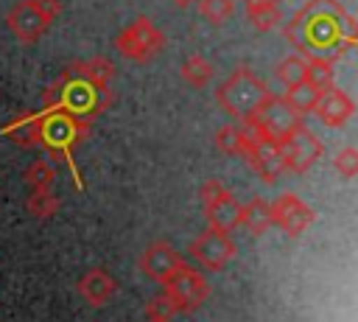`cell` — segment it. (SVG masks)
I'll return each instance as SVG.
<instances>
[{
	"instance_id": "10",
	"label": "cell",
	"mask_w": 358,
	"mask_h": 322,
	"mask_svg": "<svg viewBox=\"0 0 358 322\" xmlns=\"http://www.w3.org/2000/svg\"><path fill=\"white\" fill-rule=\"evenodd\" d=\"M316 221V213L310 204H305L296 193H280L271 202V224H277L285 235L296 238Z\"/></svg>"
},
{
	"instance_id": "1",
	"label": "cell",
	"mask_w": 358,
	"mask_h": 322,
	"mask_svg": "<svg viewBox=\"0 0 358 322\" xmlns=\"http://www.w3.org/2000/svg\"><path fill=\"white\" fill-rule=\"evenodd\" d=\"M285 36L299 48V56L333 62L358 42V22L338 0H310L288 22Z\"/></svg>"
},
{
	"instance_id": "27",
	"label": "cell",
	"mask_w": 358,
	"mask_h": 322,
	"mask_svg": "<svg viewBox=\"0 0 358 322\" xmlns=\"http://www.w3.org/2000/svg\"><path fill=\"white\" fill-rule=\"evenodd\" d=\"M28 213L36 218H53L59 213V199L53 190H31L28 202H25Z\"/></svg>"
},
{
	"instance_id": "2",
	"label": "cell",
	"mask_w": 358,
	"mask_h": 322,
	"mask_svg": "<svg viewBox=\"0 0 358 322\" xmlns=\"http://www.w3.org/2000/svg\"><path fill=\"white\" fill-rule=\"evenodd\" d=\"M109 104H112V90H98L90 81L73 76L70 70H64V76L42 92V109L45 112L62 109V112H70V115L84 118V120H92Z\"/></svg>"
},
{
	"instance_id": "9",
	"label": "cell",
	"mask_w": 358,
	"mask_h": 322,
	"mask_svg": "<svg viewBox=\"0 0 358 322\" xmlns=\"http://www.w3.org/2000/svg\"><path fill=\"white\" fill-rule=\"evenodd\" d=\"M187 252H190V258H193L201 269L218 272V269H224V266L235 258L238 246H235V241H232L229 232H221V230L207 227V230H201V232L190 241Z\"/></svg>"
},
{
	"instance_id": "18",
	"label": "cell",
	"mask_w": 358,
	"mask_h": 322,
	"mask_svg": "<svg viewBox=\"0 0 358 322\" xmlns=\"http://www.w3.org/2000/svg\"><path fill=\"white\" fill-rule=\"evenodd\" d=\"M241 227H246L252 235H263L271 227V202L255 196L252 202L241 204Z\"/></svg>"
},
{
	"instance_id": "12",
	"label": "cell",
	"mask_w": 358,
	"mask_h": 322,
	"mask_svg": "<svg viewBox=\"0 0 358 322\" xmlns=\"http://www.w3.org/2000/svg\"><path fill=\"white\" fill-rule=\"evenodd\" d=\"M187 263H185V258L168 244V241H154V244H148L145 249H143V255H140V272L148 277V280H154V283H159V286H165L176 272H182Z\"/></svg>"
},
{
	"instance_id": "29",
	"label": "cell",
	"mask_w": 358,
	"mask_h": 322,
	"mask_svg": "<svg viewBox=\"0 0 358 322\" xmlns=\"http://www.w3.org/2000/svg\"><path fill=\"white\" fill-rule=\"evenodd\" d=\"M173 314H179V311H176V305H173V300L168 297L165 288L145 302V322H168Z\"/></svg>"
},
{
	"instance_id": "26",
	"label": "cell",
	"mask_w": 358,
	"mask_h": 322,
	"mask_svg": "<svg viewBox=\"0 0 358 322\" xmlns=\"http://www.w3.org/2000/svg\"><path fill=\"white\" fill-rule=\"evenodd\" d=\"M299 115H308V112H313V106H316V98H319V90H313L308 81H302V84H294V87H288L285 90V95H282Z\"/></svg>"
},
{
	"instance_id": "16",
	"label": "cell",
	"mask_w": 358,
	"mask_h": 322,
	"mask_svg": "<svg viewBox=\"0 0 358 322\" xmlns=\"http://www.w3.org/2000/svg\"><path fill=\"white\" fill-rule=\"evenodd\" d=\"M76 291L90 308H101L117 294V283L106 269H90V272H84L78 277Z\"/></svg>"
},
{
	"instance_id": "24",
	"label": "cell",
	"mask_w": 358,
	"mask_h": 322,
	"mask_svg": "<svg viewBox=\"0 0 358 322\" xmlns=\"http://www.w3.org/2000/svg\"><path fill=\"white\" fill-rule=\"evenodd\" d=\"M274 76H277V81H280L285 90L294 87V84H302V81H305V56H299V53L285 56V59L277 64Z\"/></svg>"
},
{
	"instance_id": "6",
	"label": "cell",
	"mask_w": 358,
	"mask_h": 322,
	"mask_svg": "<svg viewBox=\"0 0 358 322\" xmlns=\"http://www.w3.org/2000/svg\"><path fill=\"white\" fill-rule=\"evenodd\" d=\"M162 48H165V36L148 17H137L115 36V50L134 62H148Z\"/></svg>"
},
{
	"instance_id": "22",
	"label": "cell",
	"mask_w": 358,
	"mask_h": 322,
	"mask_svg": "<svg viewBox=\"0 0 358 322\" xmlns=\"http://www.w3.org/2000/svg\"><path fill=\"white\" fill-rule=\"evenodd\" d=\"M246 17H249L252 28H257V31H271V28H277L282 22V11H280V6L274 0L246 6Z\"/></svg>"
},
{
	"instance_id": "21",
	"label": "cell",
	"mask_w": 358,
	"mask_h": 322,
	"mask_svg": "<svg viewBox=\"0 0 358 322\" xmlns=\"http://www.w3.org/2000/svg\"><path fill=\"white\" fill-rule=\"evenodd\" d=\"M249 134H252V132H249L246 123H229V126H221V129L215 132V146H218L224 154H243Z\"/></svg>"
},
{
	"instance_id": "32",
	"label": "cell",
	"mask_w": 358,
	"mask_h": 322,
	"mask_svg": "<svg viewBox=\"0 0 358 322\" xmlns=\"http://www.w3.org/2000/svg\"><path fill=\"white\" fill-rule=\"evenodd\" d=\"M241 3H246V6H252V3H268V0H241ZM277 3V0H274Z\"/></svg>"
},
{
	"instance_id": "31",
	"label": "cell",
	"mask_w": 358,
	"mask_h": 322,
	"mask_svg": "<svg viewBox=\"0 0 358 322\" xmlns=\"http://www.w3.org/2000/svg\"><path fill=\"white\" fill-rule=\"evenodd\" d=\"M34 6H36V11L48 20V22H53L59 14H62V0H31Z\"/></svg>"
},
{
	"instance_id": "19",
	"label": "cell",
	"mask_w": 358,
	"mask_h": 322,
	"mask_svg": "<svg viewBox=\"0 0 358 322\" xmlns=\"http://www.w3.org/2000/svg\"><path fill=\"white\" fill-rule=\"evenodd\" d=\"M6 137H11L17 146H39V112L17 115L6 129Z\"/></svg>"
},
{
	"instance_id": "14",
	"label": "cell",
	"mask_w": 358,
	"mask_h": 322,
	"mask_svg": "<svg viewBox=\"0 0 358 322\" xmlns=\"http://www.w3.org/2000/svg\"><path fill=\"white\" fill-rule=\"evenodd\" d=\"M6 25H8V31H11L22 45H34V42L48 31L50 22L36 11V6H34L31 0H20V3H14V6L8 8Z\"/></svg>"
},
{
	"instance_id": "4",
	"label": "cell",
	"mask_w": 358,
	"mask_h": 322,
	"mask_svg": "<svg viewBox=\"0 0 358 322\" xmlns=\"http://www.w3.org/2000/svg\"><path fill=\"white\" fill-rule=\"evenodd\" d=\"M90 134V120L76 118L70 112L62 109H42L39 112V146L50 148L53 154L67 157V162L73 165V151L76 146Z\"/></svg>"
},
{
	"instance_id": "7",
	"label": "cell",
	"mask_w": 358,
	"mask_h": 322,
	"mask_svg": "<svg viewBox=\"0 0 358 322\" xmlns=\"http://www.w3.org/2000/svg\"><path fill=\"white\" fill-rule=\"evenodd\" d=\"M199 199L207 210L210 227L221 230V232H232L235 227H241V202L235 199V193L229 188H224L218 179H207L199 188Z\"/></svg>"
},
{
	"instance_id": "17",
	"label": "cell",
	"mask_w": 358,
	"mask_h": 322,
	"mask_svg": "<svg viewBox=\"0 0 358 322\" xmlns=\"http://www.w3.org/2000/svg\"><path fill=\"white\" fill-rule=\"evenodd\" d=\"M67 70H70L73 76L90 81V84L98 87V90H109L112 76H115V64H112L109 59H103V56H92V59H87V62H76V64H70Z\"/></svg>"
},
{
	"instance_id": "33",
	"label": "cell",
	"mask_w": 358,
	"mask_h": 322,
	"mask_svg": "<svg viewBox=\"0 0 358 322\" xmlns=\"http://www.w3.org/2000/svg\"><path fill=\"white\" fill-rule=\"evenodd\" d=\"M176 6H190V3H196V0H173Z\"/></svg>"
},
{
	"instance_id": "5",
	"label": "cell",
	"mask_w": 358,
	"mask_h": 322,
	"mask_svg": "<svg viewBox=\"0 0 358 322\" xmlns=\"http://www.w3.org/2000/svg\"><path fill=\"white\" fill-rule=\"evenodd\" d=\"M246 126L257 134V137H268V140H282L285 134H291L294 129L302 126V115L282 98V95H268L257 112L246 120Z\"/></svg>"
},
{
	"instance_id": "30",
	"label": "cell",
	"mask_w": 358,
	"mask_h": 322,
	"mask_svg": "<svg viewBox=\"0 0 358 322\" xmlns=\"http://www.w3.org/2000/svg\"><path fill=\"white\" fill-rule=\"evenodd\" d=\"M333 168H336L338 176H344V179H355V176H358V151H355L352 146L341 148V151L333 157Z\"/></svg>"
},
{
	"instance_id": "13",
	"label": "cell",
	"mask_w": 358,
	"mask_h": 322,
	"mask_svg": "<svg viewBox=\"0 0 358 322\" xmlns=\"http://www.w3.org/2000/svg\"><path fill=\"white\" fill-rule=\"evenodd\" d=\"M252 132V129H249ZM246 162H249V168L260 176V179H266V182H271V179H277L282 171H285V165H282V157H280V146H277V140H268V137H257L255 132L249 134V140H246V148H243V154H241Z\"/></svg>"
},
{
	"instance_id": "8",
	"label": "cell",
	"mask_w": 358,
	"mask_h": 322,
	"mask_svg": "<svg viewBox=\"0 0 358 322\" xmlns=\"http://www.w3.org/2000/svg\"><path fill=\"white\" fill-rule=\"evenodd\" d=\"M280 146V157H282V165L291 171V174H308L313 168V162H319L324 146L322 140L302 123L299 129H294L291 134H285L282 140H277Z\"/></svg>"
},
{
	"instance_id": "25",
	"label": "cell",
	"mask_w": 358,
	"mask_h": 322,
	"mask_svg": "<svg viewBox=\"0 0 358 322\" xmlns=\"http://www.w3.org/2000/svg\"><path fill=\"white\" fill-rule=\"evenodd\" d=\"M25 182L31 185V190H53L56 182V168L50 160H36L28 165L25 171Z\"/></svg>"
},
{
	"instance_id": "20",
	"label": "cell",
	"mask_w": 358,
	"mask_h": 322,
	"mask_svg": "<svg viewBox=\"0 0 358 322\" xmlns=\"http://www.w3.org/2000/svg\"><path fill=\"white\" fill-rule=\"evenodd\" d=\"M182 78L190 84V87H196V90H201V87H207L213 78H215V67L204 59V56H199V53H190L185 62H182Z\"/></svg>"
},
{
	"instance_id": "15",
	"label": "cell",
	"mask_w": 358,
	"mask_h": 322,
	"mask_svg": "<svg viewBox=\"0 0 358 322\" xmlns=\"http://www.w3.org/2000/svg\"><path fill=\"white\" fill-rule=\"evenodd\" d=\"M313 112H316V118H319L324 126H330V129H341V126H347L350 118L355 115V104H352V98H350L344 90L330 87V90L319 92Z\"/></svg>"
},
{
	"instance_id": "23",
	"label": "cell",
	"mask_w": 358,
	"mask_h": 322,
	"mask_svg": "<svg viewBox=\"0 0 358 322\" xmlns=\"http://www.w3.org/2000/svg\"><path fill=\"white\" fill-rule=\"evenodd\" d=\"M305 81H308L313 90H319V92L330 90L333 81H336L333 62H327V59H313V56L305 59Z\"/></svg>"
},
{
	"instance_id": "11",
	"label": "cell",
	"mask_w": 358,
	"mask_h": 322,
	"mask_svg": "<svg viewBox=\"0 0 358 322\" xmlns=\"http://www.w3.org/2000/svg\"><path fill=\"white\" fill-rule=\"evenodd\" d=\"M162 288L168 291V297L173 300L176 311H182V314L196 311L210 294V283L204 280V274L196 272V269H187V266L182 272H176Z\"/></svg>"
},
{
	"instance_id": "28",
	"label": "cell",
	"mask_w": 358,
	"mask_h": 322,
	"mask_svg": "<svg viewBox=\"0 0 358 322\" xmlns=\"http://www.w3.org/2000/svg\"><path fill=\"white\" fill-rule=\"evenodd\" d=\"M196 8L207 22L221 25L235 14V0H196Z\"/></svg>"
},
{
	"instance_id": "3",
	"label": "cell",
	"mask_w": 358,
	"mask_h": 322,
	"mask_svg": "<svg viewBox=\"0 0 358 322\" xmlns=\"http://www.w3.org/2000/svg\"><path fill=\"white\" fill-rule=\"evenodd\" d=\"M268 95H271V90H268L249 67L232 70V76H229L227 81H221L218 90H215L218 106H221L227 115H232L238 123H246Z\"/></svg>"
}]
</instances>
